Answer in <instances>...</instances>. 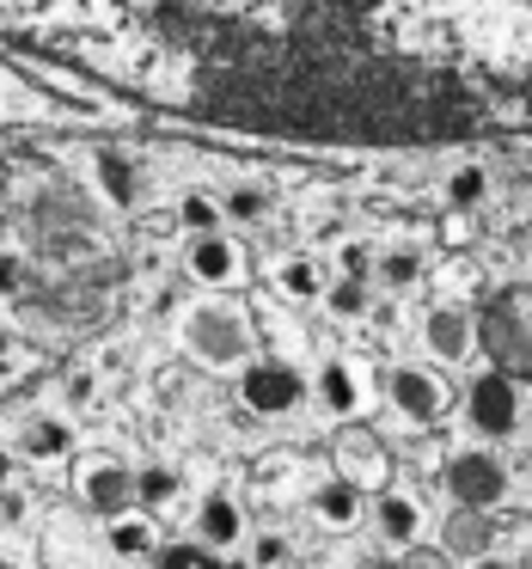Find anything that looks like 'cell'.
Wrapping results in <instances>:
<instances>
[{"label":"cell","mask_w":532,"mask_h":569,"mask_svg":"<svg viewBox=\"0 0 532 569\" xmlns=\"http://www.w3.org/2000/svg\"><path fill=\"white\" fill-rule=\"evenodd\" d=\"M74 490L99 520H111V515H123V508H135V471H129L123 459H111V453H92V459H80Z\"/></svg>","instance_id":"7"},{"label":"cell","mask_w":532,"mask_h":569,"mask_svg":"<svg viewBox=\"0 0 532 569\" xmlns=\"http://www.w3.org/2000/svg\"><path fill=\"white\" fill-rule=\"evenodd\" d=\"M478 349L508 380H532V288H508L478 319Z\"/></svg>","instance_id":"2"},{"label":"cell","mask_w":532,"mask_h":569,"mask_svg":"<svg viewBox=\"0 0 532 569\" xmlns=\"http://www.w3.org/2000/svg\"><path fill=\"white\" fill-rule=\"evenodd\" d=\"M0 246H7V202H0Z\"/></svg>","instance_id":"36"},{"label":"cell","mask_w":532,"mask_h":569,"mask_svg":"<svg viewBox=\"0 0 532 569\" xmlns=\"http://www.w3.org/2000/svg\"><path fill=\"white\" fill-rule=\"evenodd\" d=\"M178 471L172 466H141L135 471V508H148V515H160V508H172L178 502Z\"/></svg>","instance_id":"20"},{"label":"cell","mask_w":532,"mask_h":569,"mask_svg":"<svg viewBox=\"0 0 532 569\" xmlns=\"http://www.w3.org/2000/svg\"><path fill=\"white\" fill-rule=\"evenodd\" d=\"M19 288H26V258L0 251V295H19Z\"/></svg>","instance_id":"30"},{"label":"cell","mask_w":532,"mask_h":569,"mask_svg":"<svg viewBox=\"0 0 532 569\" xmlns=\"http://www.w3.org/2000/svg\"><path fill=\"white\" fill-rule=\"evenodd\" d=\"M422 349H429L434 361H446V368L471 361V356H478V312H465V307H434L429 319H422Z\"/></svg>","instance_id":"9"},{"label":"cell","mask_w":532,"mask_h":569,"mask_svg":"<svg viewBox=\"0 0 532 569\" xmlns=\"http://www.w3.org/2000/svg\"><path fill=\"white\" fill-rule=\"evenodd\" d=\"M221 214H227V221H263V214H270V190H258V184L227 190V197H221Z\"/></svg>","instance_id":"26"},{"label":"cell","mask_w":532,"mask_h":569,"mask_svg":"<svg viewBox=\"0 0 532 569\" xmlns=\"http://www.w3.org/2000/svg\"><path fill=\"white\" fill-rule=\"evenodd\" d=\"M478 569H514V563H502V557H490V551H483V557H478Z\"/></svg>","instance_id":"34"},{"label":"cell","mask_w":532,"mask_h":569,"mask_svg":"<svg viewBox=\"0 0 532 569\" xmlns=\"http://www.w3.org/2000/svg\"><path fill=\"white\" fill-rule=\"evenodd\" d=\"M184 349L202 361V368L214 373H233L251 361V319L239 307H227V300H202V307L184 312Z\"/></svg>","instance_id":"3"},{"label":"cell","mask_w":532,"mask_h":569,"mask_svg":"<svg viewBox=\"0 0 532 569\" xmlns=\"http://www.w3.org/2000/svg\"><path fill=\"white\" fill-rule=\"evenodd\" d=\"M416 276H422L416 251H385V258H380V282L385 288H416Z\"/></svg>","instance_id":"28"},{"label":"cell","mask_w":532,"mask_h":569,"mask_svg":"<svg viewBox=\"0 0 532 569\" xmlns=\"http://www.w3.org/2000/svg\"><path fill=\"white\" fill-rule=\"evenodd\" d=\"M441 490L453 496L459 508H502L508 496V466L490 453V447H465L441 466Z\"/></svg>","instance_id":"4"},{"label":"cell","mask_w":532,"mask_h":569,"mask_svg":"<svg viewBox=\"0 0 532 569\" xmlns=\"http://www.w3.org/2000/svg\"><path fill=\"white\" fill-rule=\"evenodd\" d=\"M221 202L209 197V190H190L184 202H178V227H184V233H221Z\"/></svg>","instance_id":"24"},{"label":"cell","mask_w":532,"mask_h":569,"mask_svg":"<svg viewBox=\"0 0 532 569\" xmlns=\"http://www.w3.org/2000/svg\"><path fill=\"white\" fill-rule=\"evenodd\" d=\"M68 405H92V373H74V380H68Z\"/></svg>","instance_id":"31"},{"label":"cell","mask_w":532,"mask_h":569,"mask_svg":"<svg viewBox=\"0 0 532 569\" xmlns=\"http://www.w3.org/2000/svg\"><path fill=\"white\" fill-rule=\"evenodd\" d=\"M153 557H160V569H239V563H227V551H214V545H202V539L153 545Z\"/></svg>","instance_id":"19"},{"label":"cell","mask_w":532,"mask_h":569,"mask_svg":"<svg viewBox=\"0 0 532 569\" xmlns=\"http://www.w3.org/2000/svg\"><path fill=\"white\" fill-rule=\"evenodd\" d=\"M465 417L478 435H490V441H508V435L520 429V386L508 380L502 368L478 373V380L465 386Z\"/></svg>","instance_id":"6"},{"label":"cell","mask_w":532,"mask_h":569,"mask_svg":"<svg viewBox=\"0 0 532 569\" xmlns=\"http://www.w3.org/2000/svg\"><path fill=\"white\" fill-rule=\"evenodd\" d=\"M483 197H490V172H483V166H459V172H446V202H453V209H478Z\"/></svg>","instance_id":"25"},{"label":"cell","mask_w":532,"mask_h":569,"mask_svg":"<svg viewBox=\"0 0 532 569\" xmlns=\"http://www.w3.org/2000/svg\"><path fill=\"white\" fill-rule=\"evenodd\" d=\"M385 405L398 410L404 422H434L446 410V386L434 368H416V361H398V368H385Z\"/></svg>","instance_id":"8"},{"label":"cell","mask_w":532,"mask_h":569,"mask_svg":"<svg viewBox=\"0 0 532 569\" xmlns=\"http://www.w3.org/2000/svg\"><path fill=\"white\" fill-rule=\"evenodd\" d=\"M26 515H31L26 490H19V483H0V520H7V527H26Z\"/></svg>","instance_id":"29"},{"label":"cell","mask_w":532,"mask_h":569,"mask_svg":"<svg viewBox=\"0 0 532 569\" xmlns=\"http://www.w3.org/2000/svg\"><path fill=\"white\" fill-rule=\"evenodd\" d=\"M275 288H282L288 300H319L324 295V270L312 258H288V263H275Z\"/></svg>","instance_id":"21"},{"label":"cell","mask_w":532,"mask_h":569,"mask_svg":"<svg viewBox=\"0 0 532 569\" xmlns=\"http://www.w3.org/2000/svg\"><path fill=\"white\" fill-rule=\"evenodd\" d=\"M68 447H74V429H68V417H31L26 429H19L13 453L31 459V466H56V459H68Z\"/></svg>","instance_id":"14"},{"label":"cell","mask_w":532,"mask_h":569,"mask_svg":"<svg viewBox=\"0 0 532 569\" xmlns=\"http://www.w3.org/2000/svg\"><path fill=\"white\" fill-rule=\"evenodd\" d=\"M288 563H294V545L282 532H258L251 539V569H288Z\"/></svg>","instance_id":"27"},{"label":"cell","mask_w":532,"mask_h":569,"mask_svg":"<svg viewBox=\"0 0 532 569\" xmlns=\"http://www.w3.org/2000/svg\"><path fill=\"white\" fill-rule=\"evenodd\" d=\"M307 398V373L294 361H245L239 368V405L251 417H288Z\"/></svg>","instance_id":"5"},{"label":"cell","mask_w":532,"mask_h":569,"mask_svg":"<svg viewBox=\"0 0 532 569\" xmlns=\"http://www.w3.org/2000/svg\"><path fill=\"white\" fill-rule=\"evenodd\" d=\"M197 539L214 545V551H233V545L245 539V515H239V502H233L227 490L202 496V508H197Z\"/></svg>","instance_id":"15"},{"label":"cell","mask_w":532,"mask_h":569,"mask_svg":"<svg viewBox=\"0 0 532 569\" xmlns=\"http://www.w3.org/2000/svg\"><path fill=\"white\" fill-rule=\"evenodd\" d=\"M99 190L117 209H135V166H129V153H99Z\"/></svg>","instance_id":"22"},{"label":"cell","mask_w":532,"mask_h":569,"mask_svg":"<svg viewBox=\"0 0 532 569\" xmlns=\"http://www.w3.org/2000/svg\"><path fill=\"white\" fill-rule=\"evenodd\" d=\"M373 527L385 545H416L422 539V502L410 490H380L373 496Z\"/></svg>","instance_id":"13"},{"label":"cell","mask_w":532,"mask_h":569,"mask_svg":"<svg viewBox=\"0 0 532 569\" xmlns=\"http://www.w3.org/2000/svg\"><path fill=\"white\" fill-rule=\"evenodd\" d=\"M0 43L62 87L263 141L532 136V0H0Z\"/></svg>","instance_id":"1"},{"label":"cell","mask_w":532,"mask_h":569,"mask_svg":"<svg viewBox=\"0 0 532 569\" xmlns=\"http://www.w3.org/2000/svg\"><path fill=\"white\" fill-rule=\"evenodd\" d=\"M441 545H446V557H465V563H478L483 551H495L490 508H459L453 502V515H446V527H441Z\"/></svg>","instance_id":"12"},{"label":"cell","mask_w":532,"mask_h":569,"mask_svg":"<svg viewBox=\"0 0 532 569\" xmlns=\"http://www.w3.org/2000/svg\"><path fill=\"white\" fill-rule=\"evenodd\" d=\"M307 392H319V405L331 410V417H355V410L368 405V373H361V361L331 356V361L319 368V380L307 386Z\"/></svg>","instance_id":"11"},{"label":"cell","mask_w":532,"mask_h":569,"mask_svg":"<svg viewBox=\"0 0 532 569\" xmlns=\"http://www.w3.org/2000/svg\"><path fill=\"white\" fill-rule=\"evenodd\" d=\"M312 515H319L324 527H355V520L368 515V496L349 478H324L319 490H312Z\"/></svg>","instance_id":"16"},{"label":"cell","mask_w":532,"mask_h":569,"mask_svg":"<svg viewBox=\"0 0 532 569\" xmlns=\"http://www.w3.org/2000/svg\"><path fill=\"white\" fill-rule=\"evenodd\" d=\"M324 312L331 319H368V307H373V295L361 288V276H343V282H324Z\"/></svg>","instance_id":"23"},{"label":"cell","mask_w":532,"mask_h":569,"mask_svg":"<svg viewBox=\"0 0 532 569\" xmlns=\"http://www.w3.org/2000/svg\"><path fill=\"white\" fill-rule=\"evenodd\" d=\"M343 478L361 483V490H368V483H385V453H380L373 435H349L343 441Z\"/></svg>","instance_id":"18"},{"label":"cell","mask_w":532,"mask_h":569,"mask_svg":"<svg viewBox=\"0 0 532 569\" xmlns=\"http://www.w3.org/2000/svg\"><path fill=\"white\" fill-rule=\"evenodd\" d=\"M343 270H349V276H368V270H373V263H368V246H349V251H343Z\"/></svg>","instance_id":"32"},{"label":"cell","mask_w":532,"mask_h":569,"mask_svg":"<svg viewBox=\"0 0 532 569\" xmlns=\"http://www.w3.org/2000/svg\"><path fill=\"white\" fill-rule=\"evenodd\" d=\"M184 270H190V282H202V288H233L239 276H245V251L227 233H190Z\"/></svg>","instance_id":"10"},{"label":"cell","mask_w":532,"mask_h":569,"mask_svg":"<svg viewBox=\"0 0 532 569\" xmlns=\"http://www.w3.org/2000/svg\"><path fill=\"white\" fill-rule=\"evenodd\" d=\"M104 545H111V557H123V563H135V557H153V520L148 515H111V532H104Z\"/></svg>","instance_id":"17"},{"label":"cell","mask_w":532,"mask_h":569,"mask_svg":"<svg viewBox=\"0 0 532 569\" xmlns=\"http://www.w3.org/2000/svg\"><path fill=\"white\" fill-rule=\"evenodd\" d=\"M0 483H19V453L13 447H0Z\"/></svg>","instance_id":"33"},{"label":"cell","mask_w":532,"mask_h":569,"mask_svg":"<svg viewBox=\"0 0 532 569\" xmlns=\"http://www.w3.org/2000/svg\"><path fill=\"white\" fill-rule=\"evenodd\" d=\"M0 356H13V331L7 325H0Z\"/></svg>","instance_id":"35"}]
</instances>
